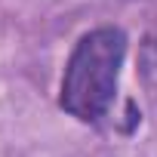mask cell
<instances>
[{
  "mask_svg": "<svg viewBox=\"0 0 157 157\" xmlns=\"http://www.w3.org/2000/svg\"><path fill=\"white\" fill-rule=\"evenodd\" d=\"M126 59V34L114 25H102L86 31L74 43L62 86H59V108L80 123H99L120 86V71Z\"/></svg>",
  "mask_w": 157,
  "mask_h": 157,
  "instance_id": "1",
  "label": "cell"
}]
</instances>
